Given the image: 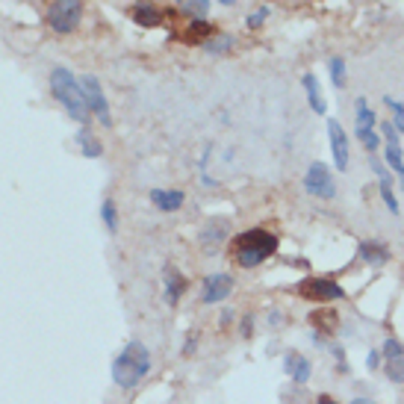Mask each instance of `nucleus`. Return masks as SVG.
<instances>
[{
	"label": "nucleus",
	"instance_id": "nucleus-1",
	"mask_svg": "<svg viewBox=\"0 0 404 404\" xmlns=\"http://www.w3.org/2000/svg\"><path fill=\"white\" fill-rule=\"evenodd\" d=\"M154 372V357H151V349L145 342L139 339H130L124 349L112 357V366H109V375H112V384L130 393V389L142 386V381L148 378Z\"/></svg>",
	"mask_w": 404,
	"mask_h": 404
},
{
	"label": "nucleus",
	"instance_id": "nucleus-2",
	"mask_svg": "<svg viewBox=\"0 0 404 404\" xmlns=\"http://www.w3.org/2000/svg\"><path fill=\"white\" fill-rule=\"evenodd\" d=\"M48 86H50L53 100L65 109L68 119L77 121L80 127H89L92 112H89V104H86V92L80 86V77H74V71H68L65 65H53L48 71Z\"/></svg>",
	"mask_w": 404,
	"mask_h": 404
},
{
	"label": "nucleus",
	"instance_id": "nucleus-3",
	"mask_svg": "<svg viewBox=\"0 0 404 404\" xmlns=\"http://www.w3.org/2000/svg\"><path fill=\"white\" fill-rule=\"evenodd\" d=\"M278 248H281L278 234H271L266 227H248L234 239V263L239 269H257L275 257Z\"/></svg>",
	"mask_w": 404,
	"mask_h": 404
},
{
	"label": "nucleus",
	"instance_id": "nucleus-4",
	"mask_svg": "<svg viewBox=\"0 0 404 404\" xmlns=\"http://www.w3.org/2000/svg\"><path fill=\"white\" fill-rule=\"evenodd\" d=\"M295 292L304 301H316V304H334V301H345V290L334 278H322V275H310L304 281H298Z\"/></svg>",
	"mask_w": 404,
	"mask_h": 404
},
{
	"label": "nucleus",
	"instance_id": "nucleus-5",
	"mask_svg": "<svg viewBox=\"0 0 404 404\" xmlns=\"http://www.w3.org/2000/svg\"><path fill=\"white\" fill-rule=\"evenodd\" d=\"M304 192L310 198H319V201H334L339 195L337 189V180H334V171H330L328 163H310L304 171Z\"/></svg>",
	"mask_w": 404,
	"mask_h": 404
},
{
	"label": "nucleus",
	"instance_id": "nucleus-6",
	"mask_svg": "<svg viewBox=\"0 0 404 404\" xmlns=\"http://www.w3.org/2000/svg\"><path fill=\"white\" fill-rule=\"evenodd\" d=\"M83 18V0H56V4L48 9V24L53 33L68 36L80 27Z\"/></svg>",
	"mask_w": 404,
	"mask_h": 404
},
{
	"label": "nucleus",
	"instance_id": "nucleus-7",
	"mask_svg": "<svg viewBox=\"0 0 404 404\" xmlns=\"http://www.w3.org/2000/svg\"><path fill=\"white\" fill-rule=\"evenodd\" d=\"M325 130H328L330 156H334V168H337V171H349V163H351V139H349V133H345V127L339 124V119H328V121H325Z\"/></svg>",
	"mask_w": 404,
	"mask_h": 404
},
{
	"label": "nucleus",
	"instance_id": "nucleus-8",
	"mask_svg": "<svg viewBox=\"0 0 404 404\" xmlns=\"http://www.w3.org/2000/svg\"><path fill=\"white\" fill-rule=\"evenodd\" d=\"M80 86H83V92H86V104H89L92 119H97V124H104V127H112L109 100H107V95H104V86H100V80L92 77V74H83V77H80Z\"/></svg>",
	"mask_w": 404,
	"mask_h": 404
},
{
	"label": "nucleus",
	"instance_id": "nucleus-9",
	"mask_svg": "<svg viewBox=\"0 0 404 404\" xmlns=\"http://www.w3.org/2000/svg\"><path fill=\"white\" fill-rule=\"evenodd\" d=\"M234 275H227V271H215V275H207L204 281H201V304H222V301H227L230 295H234Z\"/></svg>",
	"mask_w": 404,
	"mask_h": 404
},
{
	"label": "nucleus",
	"instance_id": "nucleus-10",
	"mask_svg": "<svg viewBox=\"0 0 404 404\" xmlns=\"http://www.w3.org/2000/svg\"><path fill=\"white\" fill-rule=\"evenodd\" d=\"M163 283H166V304L168 307H177L180 298L186 295V290H189V281H186V275L175 266V263H166L163 266Z\"/></svg>",
	"mask_w": 404,
	"mask_h": 404
},
{
	"label": "nucleus",
	"instance_id": "nucleus-11",
	"mask_svg": "<svg viewBox=\"0 0 404 404\" xmlns=\"http://www.w3.org/2000/svg\"><path fill=\"white\" fill-rule=\"evenodd\" d=\"M357 257H360V263H366L372 269H381L393 260V251H389V245L381 242V239H360L357 242Z\"/></svg>",
	"mask_w": 404,
	"mask_h": 404
},
{
	"label": "nucleus",
	"instance_id": "nucleus-12",
	"mask_svg": "<svg viewBox=\"0 0 404 404\" xmlns=\"http://www.w3.org/2000/svg\"><path fill=\"white\" fill-rule=\"evenodd\" d=\"M227 236H230V222L227 219H210L204 227H201V234H198L204 254H215Z\"/></svg>",
	"mask_w": 404,
	"mask_h": 404
},
{
	"label": "nucleus",
	"instance_id": "nucleus-13",
	"mask_svg": "<svg viewBox=\"0 0 404 404\" xmlns=\"http://www.w3.org/2000/svg\"><path fill=\"white\" fill-rule=\"evenodd\" d=\"M148 198H151L154 210H160V213H177V210H183V204H186V195H183L180 189H163V186L151 189Z\"/></svg>",
	"mask_w": 404,
	"mask_h": 404
},
{
	"label": "nucleus",
	"instance_id": "nucleus-14",
	"mask_svg": "<svg viewBox=\"0 0 404 404\" xmlns=\"http://www.w3.org/2000/svg\"><path fill=\"white\" fill-rule=\"evenodd\" d=\"M130 18H133L139 27H145V30H154V27H163L166 12L156 9L154 4H148V0H136L133 9H130Z\"/></svg>",
	"mask_w": 404,
	"mask_h": 404
},
{
	"label": "nucleus",
	"instance_id": "nucleus-15",
	"mask_svg": "<svg viewBox=\"0 0 404 404\" xmlns=\"http://www.w3.org/2000/svg\"><path fill=\"white\" fill-rule=\"evenodd\" d=\"M301 86H304V95H307V104L316 115H325L328 112V100L322 95V86H319V77L313 74V71H304L301 74Z\"/></svg>",
	"mask_w": 404,
	"mask_h": 404
},
{
	"label": "nucleus",
	"instance_id": "nucleus-16",
	"mask_svg": "<svg viewBox=\"0 0 404 404\" xmlns=\"http://www.w3.org/2000/svg\"><path fill=\"white\" fill-rule=\"evenodd\" d=\"M74 142L80 145V154L86 156V160H97V156H104V142H100L89 127H80Z\"/></svg>",
	"mask_w": 404,
	"mask_h": 404
},
{
	"label": "nucleus",
	"instance_id": "nucleus-17",
	"mask_svg": "<svg viewBox=\"0 0 404 404\" xmlns=\"http://www.w3.org/2000/svg\"><path fill=\"white\" fill-rule=\"evenodd\" d=\"M354 127H366V130H378V112L369 107L366 97L354 100Z\"/></svg>",
	"mask_w": 404,
	"mask_h": 404
},
{
	"label": "nucleus",
	"instance_id": "nucleus-18",
	"mask_svg": "<svg viewBox=\"0 0 404 404\" xmlns=\"http://www.w3.org/2000/svg\"><path fill=\"white\" fill-rule=\"evenodd\" d=\"M307 319H310L313 330H319V334H325V337H330V339H334V334H337V325H339V319H337V313H334V310L310 313Z\"/></svg>",
	"mask_w": 404,
	"mask_h": 404
},
{
	"label": "nucleus",
	"instance_id": "nucleus-19",
	"mask_svg": "<svg viewBox=\"0 0 404 404\" xmlns=\"http://www.w3.org/2000/svg\"><path fill=\"white\" fill-rule=\"evenodd\" d=\"M219 30L207 21V18H192L189 24H186V33H183V41H204V39H210V36H215Z\"/></svg>",
	"mask_w": 404,
	"mask_h": 404
},
{
	"label": "nucleus",
	"instance_id": "nucleus-20",
	"mask_svg": "<svg viewBox=\"0 0 404 404\" xmlns=\"http://www.w3.org/2000/svg\"><path fill=\"white\" fill-rule=\"evenodd\" d=\"M384 163H386V168L398 177V186H401V192H404V154H401V148L384 145Z\"/></svg>",
	"mask_w": 404,
	"mask_h": 404
},
{
	"label": "nucleus",
	"instance_id": "nucleus-21",
	"mask_svg": "<svg viewBox=\"0 0 404 404\" xmlns=\"http://www.w3.org/2000/svg\"><path fill=\"white\" fill-rule=\"evenodd\" d=\"M354 139H357V145L363 148L366 154H378L384 148V139L378 130H366V127H354Z\"/></svg>",
	"mask_w": 404,
	"mask_h": 404
},
{
	"label": "nucleus",
	"instance_id": "nucleus-22",
	"mask_svg": "<svg viewBox=\"0 0 404 404\" xmlns=\"http://www.w3.org/2000/svg\"><path fill=\"white\" fill-rule=\"evenodd\" d=\"M328 77H330V86H334L337 92H342L345 86H349V74H345V60L337 53L328 60Z\"/></svg>",
	"mask_w": 404,
	"mask_h": 404
},
{
	"label": "nucleus",
	"instance_id": "nucleus-23",
	"mask_svg": "<svg viewBox=\"0 0 404 404\" xmlns=\"http://www.w3.org/2000/svg\"><path fill=\"white\" fill-rule=\"evenodd\" d=\"M100 222H104V227H107V234L109 236H115L119 234V204H115L112 198H104V204H100Z\"/></svg>",
	"mask_w": 404,
	"mask_h": 404
},
{
	"label": "nucleus",
	"instance_id": "nucleus-24",
	"mask_svg": "<svg viewBox=\"0 0 404 404\" xmlns=\"http://www.w3.org/2000/svg\"><path fill=\"white\" fill-rule=\"evenodd\" d=\"M384 378L396 386H404V357H393V360H384Z\"/></svg>",
	"mask_w": 404,
	"mask_h": 404
},
{
	"label": "nucleus",
	"instance_id": "nucleus-25",
	"mask_svg": "<svg viewBox=\"0 0 404 404\" xmlns=\"http://www.w3.org/2000/svg\"><path fill=\"white\" fill-rule=\"evenodd\" d=\"M290 378H292V384H295V386H304V384L313 378V360L301 354V357L295 360V369H292Z\"/></svg>",
	"mask_w": 404,
	"mask_h": 404
},
{
	"label": "nucleus",
	"instance_id": "nucleus-26",
	"mask_svg": "<svg viewBox=\"0 0 404 404\" xmlns=\"http://www.w3.org/2000/svg\"><path fill=\"white\" fill-rule=\"evenodd\" d=\"M384 100V107L389 109V121H393V127L398 130V133L404 136V104H401V100H396V97H381Z\"/></svg>",
	"mask_w": 404,
	"mask_h": 404
},
{
	"label": "nucleus",
	"instance_id": "nucleus-27",
	"mask_svg": "<svg viewBox=\"0 0 404 404\" xmlns=\"http://www.w3.org/2000/svg\"><path fill=\"white\" fill-rule=\"evenodd\" d=\"M369 168H372V175L378 177V183H389L393 186V180H396V175L386 168V163H384V156H378V154H369Z\"/></svg>",
	"mask_w": 404,
	"mask_h": 404
},
{
	"label": "nucleus",
	"instance_id": "nucleus-28",
	"mask_svg": "<svg viewBox=\"0 0 404 404\" xmlns=\"http://www.w3.org/2000/svg\"><path fill=\"white\" fill-rule=\"evenodd\" d=\"M234 45H236V39H234V36H227V33H215V39L204 41V48H207L210 53H227Z\"/></svg>",
	"mask_w": 404,
	"mask_h": 404
},
{
	"label": "nucleus",
	"instance_id": "nucleus-29",
	"mask_svg": "<svg viewBox=\"0 0 404 404\" xmlns=\"http://www.w3.org/2000/svg\"><path fill=\"white\" fill-rule=\"evenodd\" d=\"M381 354H384V360L404 357V342H401V339H396V337H386V339L381 342Z\"/></svg>",
	"mask_w": 404,
	"mask_h": 404
},
{
	"label": "nucleus",
	"instance_id": "nucleus-30",
	"mask_svg": "<svg viewBox=\"0 0 404 404\" xmlns=\"http://www.w3.org/2000/svg\"><path fill=\"white\" fill-rule=\"evenodd\" d=\"M381 201H384V207L393 213V215L401 213V207H398V195H396V189H393L389 183H381Z\"/></svg>",
	"mask_w": 404,
	"mask_h": 404
},
{
	"label": "nucleus",
	"instance_id": "nucleus-31",
	"mask_svg": "<svg viewBox=\"0 0 404 404\" xmlns=\"http://www.w3.org/2000/svg\"><path fill=\"white\" fill-rule=\"evenodd\" d=\"M378 133H381V139H384V145H396V148H401V133H398V130L393 127V121H381V130H378Z\"/></svg>",
	"mask_w": 404,
	"mask_h": 404
},
{
	"label": "nucleus",
	"instance_id": "nucleus-32",
	"mask_svg": "<svg viewBox=\"0 0 404 404\" xmlns=\"http://www.w3.org/2000/svg\"><path fill=\"white\" fill-rule=\"evenodd\" d=\"M236 322H239V334H242V339H251V337H254V328H257V313H251V310L242 313Z\"/></svg>",
	"mask_w": 404,
	"mask_h": 404
},
{
	"label": "nucleus",
	"instance_id": "nucleus-33",
	"mask_svg": "<svg viewBox=\"0 0 404 404\" xmlns=\"http://www.w3.org/2000/svg\"><path fill=\"white\" fill-rule=\"evenodd\" d=\"M328 351H330V357L337 360V369L345 375L349 372V360H345V349H342V342H337V339H330L328 342Z\"/></svg>",
	"mask_w": 404,
	"mask_h": 404
},
{
	"label": "nucleus",
	"instance_id": "nucleus-34",
	"mask_svg": "<svg viewBox=\"0 0 404 404\" xmlns=\"http://www.w3.org/2000/svg\"><path fill=\"white\" fill-rule=\"evenodd\" d=\"M269 6H260V9H254L248 18H245V27H248V30H260V27L266 24V18H269Z\"/></svg>",
	"mask_w": 404,
	"mask_h": 404
},
{
	"label": "nucleus",
	"instance_id": "nucleus-35",
	"mask_svg": "<svg viewBox=\"0 0 404 404\" xmlns=\"http://www.w3.org/2000/svg\"><path fill=\"white\" fill-rule=\"evenodd\" d=\"M186 12L192 18H207L210 15V0H186Z\"/></svg>",
	"mask_w": 404,
	"mask_h": 404
},
{
	"label": "nucleus",
	"instance_id": "nucleus-36",
	"mask_svg": "<svg viewBox=\"0 0 404 404\" xmlns=\"http://www.w3.org/2000/svg\"><path fill=\"white\" fill-rule=\"evenodd\" d=\"M384 366V354H381V349H369V354H366V372H378Z\"/></svg>",
	"mask_w": 404,
	"mask_h": 404
},
{
	"label": "nucleus",
	"instance_id": "nucleus-37",
	"mask_svg": "<svg viewBox=\"0 0 404 404\" xmlns=\"http://www.w3.org/2000/svg\"><path fill=\"white\" fill-rule=\"evenodd\" d=\"M195 351H198V330H189V334H186V339H183L180 354H183V357H192Z\"/></svg>",
	"mask_w": 404,
	"mask_h": 404
},
{
	"label": "nucleus",
	"instance_id": "nucleus-38",
	"mask_svg": "<svg viewBox=\"0 0 404 404\" xmlns=\"http://www.w3.org/2000/svg\"><path fill=\"white\" fill-rule=\"evenodd\" d=\"M236 319H239V313H236L234 307H224V310L219 313V328H230Z\"/></svg>",
	"mask_w": 404,
	"mask_h": 404
},
{
	"label": "nucleus",
	"instance_id": "nucleus-39",
	"mask_svg": "<svg viewBox=\"0 0 404 404\" xmlns=\"http://www.w3.org/2000/svg\"><path fill=\"white\" fill-rule=\"evenodd\" d=\"M298 357H301L298 351H286V354H283V372H286V375H292L295 360H298Z\"/></svg>",
	"mask_w": 404,
	"mask_h": 404
},
{
	"label": "nucleus",
	"instance_id": "nucleus-40",
	"mask_svg": "<svg viewBox=\"0 0 404 404\" xmlns=\"http://www.w3.org/2000/svg\"><path fill=\"white\" fill-rule=\"evenodd\" d=\"M310 342L316 345V349H328L330 339H325V334H319V330H310Z\"/></svg>",
	"mask_w": 404,
	"mask_h": 404
},
{
	"label": "nucleus",
	"instance_id": "nucleus-41",
	"mask_svg": "<svg viewBox=\"0 0 404 404\" xmlns=\"http://www.w3.org/2000/svg\"><path fill=\"white\" fill-rule=\"evenodd\" d=\"M281 322H283V313H281V310H271V313H269V325H271V328H278Z\"/></svg>",
	"mask_w": 404,
	"mask_h": 404
},
{
	"label": "nucleus",
	"instance_id": "nucleus-42",
	"mask_svg": "<svg viewBox=\"0 0 404 404\" xmlns=\"http://www.w3.org/2000/svg\"><path fill=\"white\" fill-rule=\"evenodd\" d=\"M316 404H339L334 396H328V393H322V396H316Z\"/></svg>",
	"mask_w": 404,
	"mask_h": 404
},
{
	"label": "nucleus",
	"instance_id": "nucleus-43",
	"mask_svg": "<svg viewBox=\"0 0 404 404\" xmlns=\"http://www.w3.org/2000/svg\"><path fill=\"white\" fill-rule=\"evenodd\" d=\"M349 404H375V398H369V396H354Z\"/></svg>",
	"mask_w": 404,
	"mask_h": 404
},
{
	"label": "nucleus",
	"instance_id": "nucleus-44",
	"mask_svg": "<svg viewBox=\"0 0 404 404\" xmlns=\"http://www.w3.org/2000/svg\"><path fill=\"white\" fill-rule=\"evenodd\" d=\"M215 4H222V6H234V4H239V0H215Z\"/></svg>",
	"mask_w": 404,
	"mask_h": 404
}]
</instances>
